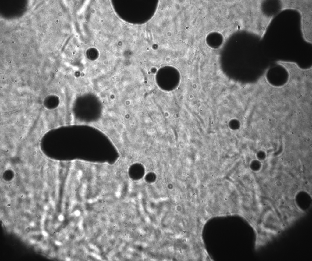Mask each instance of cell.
<instances>
[{
  "label": "cell",
  "instance_id": "1",
  "mask_svg": "<svg viewBox=\"0 0 312 261\" xmlns=\"http://www.w3.org/2000/svg\"><path fill=\"white\" fill-rule=\"evenodd\" d=\"M279 12L288 10L297 12L300 16V29L302 37L307 43L312 44V0H281Z\"/></svg>",
  "mask_w": 312,
  "mask_h": 261
}]
</instances>
